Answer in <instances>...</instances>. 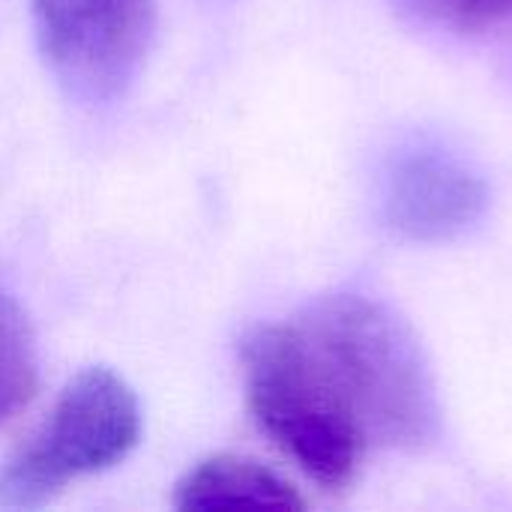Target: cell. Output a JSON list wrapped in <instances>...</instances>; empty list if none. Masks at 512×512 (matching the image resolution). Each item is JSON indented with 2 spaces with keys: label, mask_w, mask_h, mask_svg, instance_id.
<instances>
[{
  "label": "cell",
  "mask_w": 512,
  "mask_h": 512,
  "mask_svg": "<svg viewBox=\"0 0 512 512\" xmlns=\"http://www.w3.org/2000/svg\"><path fill=\"white\" fill-rule=\"evenodd\" d=\"M291 321L372 450H420L435 441V378L399 312L378 297L342 291L309 303Z\"/></svg>",
  "instance_id": "obj_1"
},
{
  "label": "cell",
  "mask_w": 512,
  "mask_h": 512,
  "mask_svg": "<svg viewBox=\"0 0 512 512\" xmlns=\"http://www.w3.org/2000/svg\"><path fill=\"white\" fill-rule=\"evenodd\" d=\"M240 360L258 429L321 489L351 486L372 447L321 375L297 324L288 318L255 327L243 339Z\"/></svg>",
  "instance_id": "obj_2"
},
{
  "label": "cell",
  "mask_w": 512,
  "mask_h": 512,
  "mask_svg": "<svg viewBox=\"0 0 512 512\" xmlns=\"http://www.w3.org/2000/svg\"><path fill=\"white\" fill-rule=\"evenodd\" d=\"M141 441L135 390L108 366L78 372L45 423L3 462L0 510H39L69 483L120 465Z\"/></svg>",
  "instance_id": "obj_3"
},
{
  "label": "cell",
  "mask_w": 512,
  "mask_h": 512,
  "mask_svg": "<svg viewBox=\"0 0 512 512\" xmlns=\"http://www.w3.org/2000/svg\"><path fill=\"white\" fill-rule=\"evenodd\" d=\"M42 54L60 84L87 102L123 96L138 78L156 0H30Z\"/></svg>",
  "instance_id": "obj_4"
},
{
  "label": "cell",
  "mask_w": 512,
  "mask_h": 512,
  "mask_svg": "<svg viewBox=\"0 0 512 512\" xmlns=\"http://www.w3.org/2000/svg\"><path fill=\"white\" fill-rule=\"evenodd\" d=\"M381 210L387 228L405 240L450 243L483 222L489 183L462 153L435 141H414L384 165Z\"/></svg>",
  "instance_id": "obj_5"
},
{
  "label": "cell",
  "mask_w": 512,
  "mask_h": 512,
  "mask_svg": "<svg viewBox=\"0 0 512 512\" xmlns=\"http://www.w3.org/2000/svg\"><path fill=\"white\" fill-rule=\"evenodd\" d=\"M177 510H303V495L267 465L246 456H207L174 489Z\"/></svg>",
  "instance_id": "obj_6"
},
{
  "label": "cell",
  "mask_w": 512,
  "mask_h": 512,
  "mask_svg": "<svg viewBox=\"0 0 512 512\" xmlns=\"http://www.w3.org/2000/svg\"><path fill=\"white\" fill-rule=\"evenodd\" d=\"M39 384L36 339L24 309L0 291V429L15 420Z\"/></svg>",
  "instance_id": "obj_7"
},
{
  "label": "cell",
  "mask_w": 512,
  "mask_h": 512,
  "mask_svg": "<svg viewBox=\"0 0 512 512\" xmlns=\"http://www.w3.org/2000/svg\"><path fill=\"white\" fill-rule=\"evenodd\" d=\"M408 15L450 27V30H483L512 18V0H393Z\"/></svg>",
  "instance_id": "obj_8"
}]
</instances>
